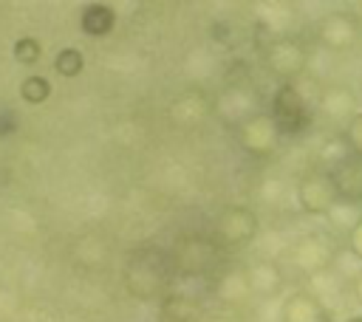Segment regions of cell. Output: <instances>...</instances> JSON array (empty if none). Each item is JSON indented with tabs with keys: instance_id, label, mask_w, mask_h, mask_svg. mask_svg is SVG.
Returning a JSON list of instances; mask_svg holds the SVG:
<instances>
[{
	"instance_id": "obj_2",
	"label": "cell",
	"mask_w": 362,
	"mask_h": 322,
	"mask_svg": "<svg viewBox=\"0 0 362 322\" xmlns=\"http://www.w3.org/2000/svg\"><path fill=\"white\" fill-rule=\"evenodd\" d=\"M223 251L226 249H221V243L212 234H201V232L178 234L170 246L175 277H189V280L215 277L221 271V254Z\"/></svg>"
},
{
	"instance_id": "obj_15",
	"label": "cell",
	"mask_w": 362,
	"mask_h": 322,
	"mask_svg": "<svg viewBox=\"0 0 362 322\" xmlns=\"http://www.w3.org/2000/svg\"><path fill=\"white\" fill-rule=\"evenodd\" d=\"M362 217V212L356 209V203H351V201H337L331 209H328V220H331V226L337 229V232H351L354 229V223Z\"/></svg>"
},
{
	"instance_id": "obj_16",
	"label": "cell",
	"mask_w": 362,
	"mask_h": 322,
	"mask_svg": "<svg viewBox=\"0 0 362 322\" xmlns=\"http://www.w3.org/2000/svg\"><path fill=\"white\" fill-rule=\"evenodd\" d=\"M82 68H85V56H82V51H76V48H62V51L57 54V59H54V71H57L59 76H65V79L79 76Z\"/></svg>"
},
{
	"instance_id": "obj_6",
	"label": "cell",
	"mask_w": 362,
	"mask_h": 322,
	"mask_svg": "<svg viewBox=\"0 0 362 322\" xmlns=\"http://www.w3.org/2000/svg\"><path fill=\"white\" fill-rule=\"evenodd\" d=\"M272 119L277 121L283 136H300L308 127L311 119H308L305 99L291 82H283L274 90V96H272Z\"/></svg>"
},
{
	"instance_id": "obj_9",
	"label": "cell",
	"mask_w": 362,
	"mask_h": 322,
	"mask_svg": "<svg viewBox=\"0 0 362 322\" xmlns=\"http://www.w3.org/2000/svg\"><path fill=\"white\" fill-rule=\"evenodd\" d=\"M215 297L226 305H238L246 302L252 297V285H249V274L243 266H229L223 271L215 274Z\"/></svg>"
},
{
	"instance_id": "obj_11",
	"label": "cell",
	"mask_w": 362,
	"mask_h": 322,
	"mask_svg": "<svg viewBox=\"0 0 362 322\" xmlns=\"http://www.w3.org/2000/svg\"><path fill=\"white\" fill-rule=\"evenodd\" d=\"M249 274V285H252V297H277L283 288V268L274 260H257L252 266H246Z\"/></svg>"
},
{
	"instance_id": "obj_20",
	"label": "cell",
	"mask_w": 362,
	"mask_h": 322,
	"mask_svg": "<svg viewBox=\"0 0 362 322\" xmlns=\"http://www.w3.org/2000/svg\"><path fill=\"white\" fill-rule=\"evenodd\" d=\"M345 141L354 155H362V113H354L345 127Z\"/></svg>"
},
{
	"instance_id": "obj_10",
	"label": "cell",
	"mask_w": 362,
	"mask_h": 322,
	"mask_svg": "<svg viewBox=\"0 0 362 322\" xmlns=\"http://www.w3.org/2000/svg\"><path fill=\"white\" fill-rule=\"evenodd\" d=\"M331 172H334L339 198L359 206V203H362V155H354V153H351V155L342 158Z\"/></svg>"
},
{
	"instance_id": "obj_7",
	"label": "cell",
	"mask_w": 362,
	"mask_h": 322,
	"mask_svg": "<svg viewBox=\"0 0 362 322\" xmlns=\"http://www.w3.org/2000/svg\"><path fill=\"white\" fill-rule=\"evenodd\" d=\"M280 136H283V133H280L277 121L272 119V113H269V116H266V113H255V116L243 119L240 127H238V141H240V147H243L249 155H255V158H269V155L277 150Z\"/></svg>"
},
{
	"instance_id": "obj_21",
	"label": "cell",
	"mask_w": 362,
	"mask_h": 322,
	"mask_svg": "<svg viewBox=\"0 0 362 322\" xmlns=\"http://www.w3.org/2000/svg\"><path fill=\"white\" fill-rule=\"evenodd\" d=\"M348 251L362 263V217L354 223V229L348 232Z\"/></svg>"
},
{
	"instance_id": "obj_17",
	"label": "cell",
	"mask_w": 362,
	"mask_h": 322,
	"mask_svg": "<svg viewBox=\"0 0 362 322\" xmlns=\"http://www.w3.org/2000/svg\"><path fill=\"white\" fill-rule=\"evenodd\" d=\"M20 96L28 105H42L51 96V82L45 76H37V73L34 76H25L23 85H20Z\"/></svg>"
},
{
	"instance_id": "obj_4",
	"label": "cell",
	"mask_w": 362,
	"mask_h": 322,
	"mask_svg": "<svg viewBox=\"0 0 362 322\" xmlns=\"http://www.w3.org/2000/svg\"><path fill=\"white\" fill-rule=\"evenodd\" d=\"M288 257H291V266L300 274L314 277V274H322V271H328L334 266L337 246H334V237L331 234H325V232H308V234H303L291 246Z\"/></svg>"
},
{
	"instance_id": "obj_18",
	"label": "cell",
	"mask_w": 362,
	"mask_h": 322,
	"mask_svg": "<svg viewBox=\"0 0 362 322\" xmlns=\"http://www.w3.org/2000/svg\"><path fill=\"white\" fill-rule=\"evenodd\" d=\"M325 110L331 113V116H337V119H351L354 113V99H351V93L348 90H334L331 96H325Z\"/></svg>"
},
{
	"instance_id": "obj_13",
	"label": "cell",
	"mask_w": 362,
	"mask_h": 322,
	"mask_svg": "<svg viewBox=\"0 0 362 322\" xmlns=\"http://www.w3.org/2000/svg\"><path fill=\"white\" fill-rule=\"evenodd\" d=\"M303 62H305L303 51H300L294 42H288V40L274 42L272 51H269V65H272V71H274L277 76H283V79L297 76V73L303 71Z\"/></svg>"
},
{
	"instance_id": "obj_12",
	"label": "cell",
	"mask_w": 362,
	"mask_h": 322,
	"mask_svg": "<svg viewBox=\"0 0 362 322\" xmlns=\"http://www.w3.org/2000/svg\"><path fill=\"white\" fill-rule=\"evenodd\" d=\"M204 308L195 297L170 291L161 297V319L164 322H201Z\"/></svg>"
},
{
	"instance_id": "obj_19",
	"label": "cell",
	"mask_w": 362,
	"mask_h": 322,
	"mask_svg": "<svg viewBox=\"0 0 362 322\" xmlns=\"http://www.w3.org/2000/svg\"><path fill=\"white\" fill-rule=\"evenodd\" d=\"M40 56H42V45H40L34 37H20V40L14 42V59H17V62L34 65Z\"/></svg>"
},
{
	"instance_id": "obj_1",
	"label": "cell",
	"mask_w": 362,
	"mask_h": 322,
	"mask_svg": "<svg viewBox=\"0 0 362 322\" xmlns=\"http://www.w3.org/2000/svg\"><path fill=\"white\" fill-rule=\"evenodd\" d=\"M122 280H124V288L133 299H139V302H156L158 299L161 302V297L173 291V280H175L170 249H161V246L133 249L124 260Z\"/></svg>"
},
{
	"instance_id": "obj_5",
	"label": "cell",
	"mask_w": 362,
	"mask_h": 322,
	"mask_svg": "<svg viewBox=\"0 0 362 322\" xmlns=\"http://www.w3.org/2000/svg\"><path fill=\"white\" fill-rule=\"evenodd\" d=\"M337 201H339V189L331 169L317 167L297 181V203L305 215H328V209Z\"/></svg>"
},
{
	"instance_id": "obj_22",
	"label": "cell",
	"mask_w": 362,
	"mask_h": 322,
	"mask_svg": "<svg viewBox=\"0 0 362 322\" xmlns=\"http://www.w3.org/2000/svg\"><path fill=\"white\" fill-rule=\"evenodd\" d=\"M351 291H354V297L362 302V268H359V271L351 277Z\"/></svg>"
},
{
	"instance_id": "obj_3",
	"label": "cell",
	"mask_w": 362,
	"mask_h": 322,
	"mask_svg": "<svg viewBox=\"0 0 362 322\" xmlns=\"http://www.w3.org/2000/svg\"><path fill=\"white\" fill-rule=\"evenodd\" d=\"M257 212L246 203H232L218 212L212 223V237L221 243V249H243L257 237Z\"/></svg>"
},
{
	"instance_id": "obj_8",
	"label": "cell",
	"mask_w": 362,
	"mask_h": 322,
	"mask_svg": "<svg viewBox=\"0 0 362 322\" xmlns=\"http://www.w3.org/2000/svg\"><path fill=\"white\" fill-rule=\"evenodd\" d=\"M322 319H328V311L314 291H294L280 305V322H322Z\"/></svg>"
},
{
	"instance_id": "obj_23",
	"label": "cell",
	"mask_w": 362,
	"mask_h": 322,
	"mask_svg": "<svg viewBox=\"0 0 362 322\" xmlns=\"http://www.w3.org/2000/svg\"><path fill=\"white\" fill-rule=\"evenodd\" d=\"M345 322H362V316H348Z\"/></svg>"
},
{
	"instance_id": "obj_24",
	"label": "cell",
	"mask_w": 362,
	"mask_h": 322,
	"mask_svg": "<svg viewBox=\"0 0 362 322\" xmlns=\"http://www.w3.org/2000/svg\"><path fill=\"white\" fill-rule=\"evenodd\" d=\"M322 322H331V319H322Z\"/></svg>"
},
{
	"instance_id": "obj_14",
	"label": "cell",
	"mask_w": 362,
	"mask_h": 322,
	"mask_svg": "<svg viewBox=\"0 0 362 322\" xmlns=\"http://www.w3.org/2000/svg\"><path fill=\"white\" fill-rule=\"evenodd\" d=\"M79 25L88 37H105L113 31L116 25V11L105 3H90L82 8V17H79Z\"/></svg>"
}]
</instances>
